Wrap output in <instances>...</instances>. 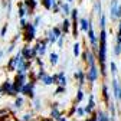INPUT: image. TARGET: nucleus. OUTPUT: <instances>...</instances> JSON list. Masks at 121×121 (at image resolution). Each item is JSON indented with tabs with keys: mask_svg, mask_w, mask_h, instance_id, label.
Masks as SVG:
<instances>
[{
	"mask_svg": "<svg viewBox=\"0 0 121 121\" xmlns=\"http://www.w3.org/2000/svg\"><path fill=\"white\" fill-rule=\"evenodd\" d=\"M105 59H107V32L105 29L101 30L99 35V48H98V60L101 65V73L107 75V71H105Z\"/></svg>",
	"mask_w": 121,
	"mask_h": 121,
	"instance_id": "f257e3e1",
	"label": "nucleus"
},
{
	"mask_svg": "<svg viewBox=\"0 0 121 121\" xmlns=\"http://www.w3.org/2000/svg\"><path fill=\"white\" fill-rule=\"evenodd\" d=\"M110 17L111 19H121V4L118 0H111L110 3Z\"/></svg>",
	"mask_w": 121,
	"mask_h": 121,
	"instance_id": "f03ea898",
	"label": "nucleus"
},
{
	"mask_svg": "<svg viewBox=\"0 0 121 121\" xmlns=\"http://www.w3.org/2000/svg\"><path fill=\"white\" fill-rule=\"evenodd\" d=\"M71 14H72V33H73V38L77 39L78 38V10L77 9H73V10H71Z\"/></svg>",
	"mask_w": 121,
	"mask_h": 121,
	"instance_id": "7ed1b4c3",
	"label": "nucleus"
},
{
	"mask_svg": "<svg viewBox=\"0 0 121 121\" xmlns=\"http://www.w3.org/2000/svg\"><path fill=\"white\" fill-rule=\"evenodd\" d=\"M112 94L115 97V99L120 102L121 101V84L118 82V79H112Z\"/></svg>",
	"mask_w": 121,
	"mask_h": 121,
	"instance_id": "20e7f679",
	"label": "nucleus"
},
{
	"mask_svg": "<svg viewBox=\"0 0 121 121\" xmlns=\"http://www.w3.org/2000/svg\"><path fill=\"white\" fill-rule=\"evenodd\" d=\"M97 78H98V69H97V66L95 65L94 66H89V71L86 72V79L91 84H94L97 81Z\"/></svg>",
	"mask_w": 121,
	"mask_h": 121,
	"instance_id": "39448f33",
	"label": "nucleus"
},
{
	"mask_svg": "<svg viewBox=\"0 0 121 121\" xmlns=\"http://www.w3.org/2000/svg\"><path fill=\"white\" fill-rule=\"evenodd\" d=\"M23 85H25V75H23V73H20L19 77L16 78V81H14L13 91H16V92H19V91L23 88Z\"/></svg>",
	"mask_w": 121,
	"mask_h": 121,
	"instance_id": "423d86ee",
	"label": "nucleus"
},
{
	"mask_svg": "<svg viewBox=\"0 0 121 121\" xmlns=\"http://www.w3.org/2000/svg\"><path fill=\"white\" fill-rule=\"evenodd\" d=\"M86 33H88V38H89V42H91V45H92V48L97 49V38H95V35H94V29H92L91 22H89V26H88Z\"/></svg>",
	"mask_w": 121,
	"mask_h": 121,
	"instance_id": "0eeeda50",
	"label": "nucleus"
},
{
	"mask_svg": "<svg viewBox=\"0 0 121 121\" xmlns=\"http://www.w3.org/2000/svg\"><path fill=\"white\" fill-rule=\"evenodd\" d=\"M35 38V26L33 25H27L26 29V40H32Z\"/></svg>",
	"mask_w": 121,
	"mask_h": 121,
	"instance_id": "6e6552de",
	"label": "nucleus"
},
{
	"mask_svg": "<svg viewBox=\"0 0 121 121\" xmlns=\"http://www.w3.org/2000/svg\"><path fill=\"white\" fill-rule=\"evenodd\" d=\"M94 107H95V104H94V95L91 94L89 95V102H88V105L85 107V112L86 114H91V112H92V110H94Z\"/></svg>",
	"mask_w": 121,
	"mask_h": 121,
	"instance_id": "1a4fd4ad",
	"label": "nucleus"
},
{
	"mask_svg": "<svg viewBox=\"0 0 121 121\" xmlns=\"http://www.w3.org/2000/svg\"><path fill=\"white\" fill-rule=\"evenodd\" d=\"M32 88H33V85H32V84H25V85H23V88L20 89V92H22V94H25V95H30V97H32Z\"/></svg>",
	"mask_w": 121,
	"mask_h": 121,
	"instance_id": "9d476101",
	"label": "nucleus"
},
{
	"mask_svg": "<svg viewBox=\"0 0 121 121\" xmlns=\"http://www.w3.org/2000/svg\"><path fill=\"white\" fill-rule=\"evenodd\" d=\"M73 77H75V79L79 81V86L84 85V72H82L81 69H77V72L73 73Z\"/></svg>",
	"mask_w": 121,
	"mask_h": 121,
	"instance_id": "9b49d317",
	"label": "nucleus"
},
{
	"mask_svg": "<svg viewBox=\"0 0 121 121\" xmlns=\"http://www.w3.org/2000/svg\"><path fill=\"white\" fill-rule=\"evenodd\" d=\"M97 121H110V117H108L107 112L98 111V114H97Z\"/></svg>",
	"mask_w": 121,
	"mask_h": 121,
	"instance_id": "f8f14e48",
	"label": "nucleus"
},
{
	"mask_svg": "<svg viewBox=\"0 0 121 121\" xmlns=\"http://www.w3.org/2000/svg\"><path fill=\"white\" fill-rule=\"evenodd\" d=\"M86 62L89 64V66H94L95 65V60H94V55L91 51H86Z\"/></svg>",
	"mask_w": 121,
	"mask_h": 121,
	"instance_id": "ddd939ff",
	"label": "nucleus"
},
{
	"mask_svg": "<svg viewBox=\"0 0 121 121\" xmlns=\"http://www.w3.org/2000/svg\"><path fill=\"white\" fill-rule=\"evenodd\" d=\"M102 97H104V99L105 101H110V94H108V86H107V84H104L102 85ZM110 104V102H108Z\"/></svg>",
	"mask_w": 121,
	"mask_h": 121,
	"instance_id": "4468645a",
	"label": "nucleus"
},
{
	"mask_svg": "<svg viewBox=\"0 0 121 121\" xmlns=\"http://www.w3.org/2000/svg\"><path fill=\"white\" fill-rule=\"evenodd\" d=\"M59 6H60V9L64 10V13H65V14H71V9H69V6H68L66 3L59 2Z\"/></svg>",
	"mask_w": 121,
	"mask_h": 121,
	"instance_id": "2eb2a0df",
	"label": "nucleus"
},
{
	"mask_svg": "<svg viewBox=\"0 0 121 121\" xmlns=\"http://www.w3.org/2000/svg\"><path fill=\"white\" fill-rule=\"evenodd\" d=\"M69 29H71V22H69L68 19H65L64 23H62V30H64L65 33H68V32H69Z\"/></svg>",
	"mask_w": 121,
	"mask_h": 121,
	"instance_id": "dca6fc26",
	"label": "nucleus"
},
{
	"mask_svg": "<svg viewBox=\"0 0 121 121\" xmlns=\"http://www.w3.org/2000/svg\"><path fill=\"white\" fill-rule=\"evenodd\" d=\"M79 23H81V27H82V30H88V26H89V20H86L85 17H82L81 20H79Z\"/></svg>",
	"mask_w": 121,
	"mask_h": 121,
	"instance_id": "f3484780",
	"label": "nucleus"
},
{
	"mask_svg": "<svg viewBox=\"0 0 121 121\" xmlns=\"http://www.w3.org/2000/svg\"><path fill=\"white\" fill-rule=\"evenodd\" d=\"M56 107H58V104H53V110H52V117L53 118H56V120H60V112L56 110Z\"/></svg>",
	"mask_w": 121,
	"mask_h": 121,
	"instance_id": "a211bd4d",
	"label": "nucleus"
},
{
	"mask_svg": "<svg viewBox=\"0 0 121 121\" xmlns=\"http://www.w3.org/2000/svg\"><path fill=\"white\" fill-rule=\"evenodd\" d=\"M52 35H53L56 39H59L60 36H62V30H60L59 27H53V29H52Z\"/></svg>",
	"mask_w": 121,
	"mask_h": 121,
	"instance_id": "6ab92c4d",
	"label": "nucleus"
},
{
	"mask_svg": "<svg viewBox=\"0 0 121 121\" xmlns=\"http://www.w3.org/2000/svg\"><path fill=\"white\" fill-rule=\"evenodd\" d=\"M43 84H45V85H51V84H53V78L49 77V75L43 77Z\"/></svg>",
	"mask_w": 121,
	"mask_h": 121,
	"instance_id": "aec40b11",
	"label": "nucleus"
},
{
	"mask_svg": "<svg viewBox=\"0 0 121 121\" xmlns=\"http://www.w3.org/2000/svg\"><path fill=\"white\" fill-rule=\"evenodd\" d=\"M36 51H38L39 53H42V55H43V53H45V51H46V48H45V43H39L38 46H36Z\"/></svg>",
	"mask_w": 121,
	"mask_h": 121,
	"instance_id": "412c9836",
	"label": "nucleus"
},
{
	"mask_svg": "<svg viewBox=\"0 0 121 121\" xmlns=\"http://www.w3.org/2000/svg\"><path fill=\"white\" fill-rule=\"evenodd\" d=\"M79 48H81L79 43H75V45H73V55H75V56H79V52H81Z\"/></svg>",
	"mask_w": 121,
	"mask_h": 121,
	"instance_id": "4be33fe9",
	"label": "nucleus"
},
{
	"mask_svg": "<svg viewBox=\"0 0 121 121\" xmlns=\"http://www.w3.org/2000/svg\"><path fill=\"white\" fill-rule=\"evenodd\" d=\"M51 64L52 65L58 64V53H51Z\"/></svg>",
	"mask_w": 121,
	"mask_h": 121,
	"instance_id": "5701e85b",
	"label": "nucleus"
},
{
	"mask_svg": "<svg viewBox=\"0 0 121 121\" xmlns=\"http://www.w3.org/2000/svg\"><path fill=\"white\" fill-rule=\"evenodd\" d=\"M42 4L46 7V9H51L52 7V3H51V0H42Z\"/></svg>",
	"mask_w": 121,
	"mask_h": 121,
	"instance_id": "b1692460",
	"label": "nucleus"
},
{
	"mask_svg": "<svg viewBox=\"0 0 121 121\" xmlns=\"http://www.w3.org/2000/svg\"><path fill=\"white\" fill-rule=\"evenodd\" d=\"M82 98H84V92L79 89L78 92H77V102H79V101H82Z\"/></svg>",
	"mask_w": 121,
	"mask_h": 121,
	"instance_id": "393cba45",
	"label": "nucleus"
},
{
	"mask_svg": "<svg viewBox=\"0 0 121 121\" xmlns=\"http://www.w3.org/2000/svg\"><path fill=\"white\" fill-rule=\"evenodd\" d=\"M110 66H111V73L115 77V75H117V66H115V64H114V62H111V65H110Z\"/></svg>",
	"mask_w": 121,
	"mask_h": 121,
	"instance_id": "a878e982",
	"label": "nucleus"
},
{
	"mask_svg": "<svg viewBox=\"0 0 121 121\" xmlns=\"http://www.w3.org/2000/svg\"><path fill=\"white\" fill-rule=\"evenodd\" d=\"M77 114H78L79 117H82V115L85 114V110H84V108H77Z\"/></svg>",
	"mask_w": 121,
	"mask_h": 121,
	"instance_id": "bb28decb",
	"label": "nucleus"
},
{
	"mask_svg": "<svg viewBox=\"0 0 121 121\" xmlns=\"http://www.w3.org/2000/svg\"><path fill=\"white\" fill-rule=\"evenodd\" d=\"M26 4H27V6H30V7H35V4H36V3H35V0H26Z\"/></svg>",
	"mask_w": 121,
	"mask_h": 121,
	"instance_id": "cd10ccee",
	"label": "nucleus"
},
{
	"mask_svg": "<svg viewBox=\"0 0 121 121\" xmlns=\"http://www.w3.org/2000/svg\"><path fill=\"white\" fill-rule=\"evenodd\" d=\"M22 102H23V101H22L20 98H19V99H16V107H17V108H19V107H22Z\"/></svg>",
	"mask_w": 121,
	"mask_h": 121,
	"instance_id": "c85d7f7f",
	"label": "nucleus"
},
{
	"mask_svg": "<svg viewBox=\"0 0 121 121\" xmlns=\"http://www.w3.org/2000/svg\"><path fill=\"white\" fill-rule=\"evenodd\" d=\"M62 91H65V88H62V86H59V88L56 89V92H55V94H60V92H62Z\"/></svg>",
	"mask_w": 121,
	"mask_h": 121,
	"instance_id": "c756f323",
	"label": "nucleus"
},
{
	"mask_svg": "<svg viewBox=\"0 0 121 121\" xmlns=\"http://www.w3.org/2000/svg\"><path fill=\"white\" fill-rule=\"evenodd\" d=\"M114 53H115V55H120V46H118V45H117L115 49H114Z\"/></svg>",
	"mask_w": 121,
	"mask_h": 121,
	"instance_id": "7c9ffc66",
	"label": "nucleus"
},
{
	"mask_svg": "<svg viewBox=\"0 0 121 121\" xmlns=\"http://www.w3.org/2000/svg\"><path fill=\"white\" fill-rule=\"evenodd\" d=\"M85 121H97V115H94V117H89L88 120H85Z\"/></svg>",
	"mask_w": 121,
	"mask_h": 121,
	"instance_id": "2f4dec72",
	"label": "nucleus"
},
{
	"mask_svg": "<svg viewBox=\"0 0 121 121\" xmlns=\"http://www.w3.org/2000/svg\"><path fill=\"white\" fill-rule=\"evenodd\" d=\"M6 29H7V26H4V27L2 29V36H4V33H6Z\"/></svg>",
	"mask_w": 121,
	"mask_h": 121,
	"instance_id": "473e14b6",
	"label": "nucleus"
},
{
	"mask_svg": "<svg viewBox=\"0 0 121 121\" xmlns=\"http://www.w3.org/2000/svg\"><path fill=\"white\" fill-rule=\"evenodd\" d=\"M19 14H20V16H25V9H20V13Z\"/></svg>",
	"mask_w": 121,
	"mask_h": 121,
	"instance_id": "72a5a7b5",
	"label": "nucleus"
},
{
	"mask_svg": "<svg viewBox=\"0 0 121 121\" xmlns=\"http://www.w3.org/2000/svg\"><path fill=\"white\" fill-rule=\"evenodd\" d=\"M29 118H30V115H25V118H23V120H25V121H29Z\"/></svg>",
	"mask_w": 121,
	"mask_h": 121,
	"instance_id": "f704fd0d",
	"label": "nucleus"
},
{
	"mask_svg": "<svg viewBox=\"0 0 121 121\" xmlns=\"http://www.w3.org/2000/svg\"><path fill=\"white\" fill-rule=\"evenodd\" d=\"M59 121H66V120H65V118H62V117H60V120H59Z\"/></svg>",
	"mask_w": 121,
	"mask_h": 121,
	"instance_id": "c9c22d12",
	"label": "nucleus"
},
{
	"mask_svg": "<svg viewBox=\"0 0 121 121\" xmlns=\"http://www.w3.org/2000/svg\"><path fill=\"white\" fill-rule=\"evenodd\" d=\"M120 30H121V20H120Z\"/></svg>",
	"mask_w": 121,
	"mask_h": 121,
	"instance_id": "e433bc0d",
	"label": "nucleus"
},
{
	"mask_svg": "<svg viewBox=\"0 0 121 121\" xmlns=\"http://www.w3.org/2000/svg\"><path fill=\"white\" fill-rule=\"evenodd\" d=\"M68 2H72V0H68Z\"/></svg>",
	"mask_w": 121,
	"mask_h": 121,
	"instance_id": "4c0bfd02",
	"label": "nucleus"
},
{
	"mask_svg": "<svg viewBox=\"0 0 121 121\" xmlns=\"http://www.w3.org/2000/svg\"><path fill=\"white\" fill-rule=\"evenodd\" d=\"M0 56H2V52H0Z\"/></svg>",
	"mask_w": 121,
	"mask_h": 121,
	"instance_id": "58836bf2",
	"label": "nucleus"
}]
</instances>
